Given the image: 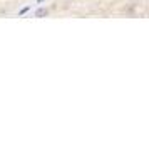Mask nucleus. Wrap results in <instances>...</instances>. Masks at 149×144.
I'll use <instances>...</instances> for the list:
<instances>
[{
  "label": "nucleus",
  "mask_w": 149,
  "mask_h": 144,
  "mask_svg": "<svg viewBox=\"0 0 149 144\" xmlns=\"http://www.w3.org/2000/svg\"><path fill=\"white\" fill-rule=\"evenodd\" d=\"M47 14H49V10H47V8H39V10L35 12V17H45Z\"/></svg>",
  "instance_id": "f257e3e1"
},
{
  "label": "nucleus",
  "mask_w": 149,
  "mask_h": 144,
  "mask_svg": "<svg viewBox=\"0 0 149 144\" xmlns=\"http://www.w3.org/2000/svg\"><path fill=\"white\" fill-rule=\"evenodd\" d=\"M27 12H29V7H24L20 12H19V15H24V14H27Z\"/></svg>",
  "instance_id": "f03ea898"
}]
</instances>
